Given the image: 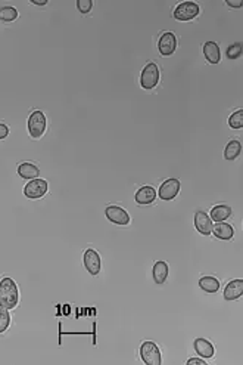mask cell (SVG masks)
I'll return each instance as SVG.
<instances>
[{"label":"cell","mask_w":243,"mask_h":365,"mask_svg":"<svg viewBox=\"0 0 243 365\" xmlns=\"http://www.w3.org/2000/svg\"><path fill=\"white\" fill-rule=\"evenodd\" d=\"M212 232L218 240H231L233 235H234V230L233 226L229 223H224V222H218L217 225L212 226Z\"/></svg>","instance_id":"e0dca14e"},{"label":"cell","mask_w":243,"mask_h":365,"mask_svg":"<svg viewBox=\"0 0 243 365\" xmlns=\"http://www.w3.org/2000/svg\"><path fill=\"white\" fill-rule=\"evenodd\" d=\"M226 3L229 5V6H231V8H242V2L240 0H237V2H233V0H226Z\"/></svg>","instance_id":"f1b7e54d"},{"label":"cell","mask_w":243,"mask_h":365,"mask_svg":"<svg viewBox=\"0 0 243 365\" xmlns=\"http://www.w3.org/2000/svg\"><path fill=\"white\" fill-rule=\"evenodd\" d=\"M187 365H206L202 358H192L187 361Z\"/></svg>","instance_id":"83f0119b"},{"label":"cell","mask_w":243,"mask_h":365,"mask_svg":"<svg viewBox=\"0 0 243 365\" xmlns=\"http://www.w3.org/2000/svg\"><path fill=\"white\" fill-rule=\"evenodd\" d=\"M229 124L231 129H242L243 127V109H237L230 116Z\"/></svg>","instance_id":"603a6c76"},{"label":"cell","mask_w":243,"mask_h":365,"mask_svg":"<svg viewBox=\"0 0 243 365\" xmlns=\"http://www.w3.org/2000/svg\"><path fill=\"white\" fill-rule=\"evenodd\" d=\"M18 175L21 176L22 179L33 180V179H37V177H39L40 170H39V167H37L36 164H33V163H22V164H19V167H18Z\"/></svg>","instance_id":"2e32d148"},{"label":"cell","mask_w":243,"mask_h":365,"mask_svg":"<svg viewBox=\"0 0 243 365\" xmlns=\"http://www.w3.org/2000/svg\"><path fill=\"white\" fill-rule=\"evenodd\" d=\"M140 356L146 365H161V352L153 341H145L140 346Z\"/></svg>","instance_id":"3957f363"},{"label":"cell","mask_w":243,"mask_h":365,"mask_svg":"<svg viewBox=\"0 0 243 365\" xmlns=\"http://www.w3.org/2000/svg\"><path fill=\"white\" fill-rule=\"evenodd\" d=\"M195 226L202 235H209L212 232V220L205 212H198L195 215Z\"/></svg>","instance_id":"8fae6325"},{"label":"cell","mask_w":243,"mask_h":365,"mask_svg":"<svg viewBox=\"0 0 243 365\" xmlns=\"http://www.w3.org/2000/svg\"><path fill=\"white\" fill-rule=\"evenodd\" d=\"M105 215L109 220L115 225H128L130 223V215L118 206H109L105 210Z\"/></svg>","instance_id":"ba28073f"},{"label":"cell","mask_w":243,"mask_h":365,"mask_svg":"<svg viewBox=\"0 0 243 365\" xmlns=\"http://www.w3.org/2000/svg\"><path fill=\"white\" fill-rule=\"evenodd\" d=\"M243 294V281L242 280H233L230 281L227 287L224 288V299L226 300H236Z\"/></svg>","instance_id":"9a60e30c"},{"label":"cell","mask_w":243,"mask_h":365,"mask_svg":"<svg viewBox=\"0 0 243 365\" xmlns=\"http://www.w3.org/2000/svg\"><path fill=\"white\" fill-rule=\"evenodd\" d=\"M201 12V8L195 2H183L174 9V18L178 21H190Z\"/></svg>","instance_id":"5b68a950"},{"label":"cell","mask_w":243,"mask_h":365,"mask_svg":"<svg viewBox=\"0 0 243 365\" xmlns=\"http://www.w3.org/2000/svg\"><path fill=\"white\" fill-rule=\"evenodd\" d=\"M158 49L164 56H170L176 52L177 49V37L174 33H164L158 43Z\"/></svg>","instance_id":"9c48e42d"},{"label":"cell","mask_w":243,"mask_h":365,"mask_svg":"<svg viewBox=\"0 0 243 365\" xmlns=\"http://www.w3.org/2000/svg\"><path fill=\"white\" fill-rule=\"evenodd\" d=\"M152 273H153V281H155L156 284H164L165 280L168 278V265H167L165 262H162V260L156 262V263L153 265Z\"/></svg>","instance_id":"ac0fdd59"},{"label":"cell","mask_w":243,"mask_h":365,"mask_svg":"<svg viewBox=\"0 0 243 365\" xmlns=\"http://www.w3.org/2000/svg\"><path fill=\"white\" fill-rule=\"evenodd\" d=\"M18 18V11L12 6H5L0 9V21L3 22H12Z\"/></svg>","instance_id":"7402d4cb"},{"label":"cell","mask_w":243,"mask_h":365,"mask_svg":"<svg viewBox=\"0 0 243 365\" xmlns=\"http://www.w3.org/2000/svg\"><path fill=\"white\" fill-rule=\"evenodd\" d=\"M240 55H242V44L240 43H234L227 49V58H230V59H236Z\"/></svg>","instance_id":"d4e9b609"},{"label":"cell","mask_w":243,"mask_h":365,"mask_svg":"<svg viewBox=\"0 0 243 365\" xmlns=\"http://www.w3.org/2000/svg\"><path fill=\"white\" fill-rule=\"evenodd\" d=\"M46 126H47V120H46V116L41 111L31 112V116L28 119V132H30V135L33 136L34 139H39L46 132Z\"/></svg>","instance_id":"7a4b0ae2"},{"label":"cell","mask_w":243,"mask_h":365,"mask_svg":"<svg viewBox=\"0 0 243 365\" xmlns=\"http://www.w3.org/2000/svg\"><path fill=\"white\" fill-rule=\"evenodd\" d=\"M18 300H19V293L14 280L3 278L0 281V308H5L8 311L14 309L18 305Z\"/></svg>","instance_id":"6da1fadb"},{"label":"cell","mask_w":243,"mask_h":365,"mask_svg":"<svg viewBox=\"0 0 243 365\" xmlns=\"http://www.w3.org/2000/svg\"><path fill=\"white\" fill-rule=\"evenodd\" d=\"M9 324H11V315H9V312H8V309H5V308H0V334L8 330Z\"/></svg>","instance_id":"cb8c5ba5"},{"label":"cell","mask_w":243,"mask_h":365,"mask_svg":"<svg viewBox=\"0 0 243 365\" xmlns=\"http://www.w3.org/2000/svg\"><path fill=\"white\" fill-rule=\"evenodd\" d=\"M203 55L209 64H218L221 61V52L218 44L214 41H206L203 44Z\"/></svg>","instance_id":"5bb4252c"},{"label":"cell","mask_w":243,"mask_h":365,"mask_svg":"<svg viewBox=\"0 0 243 365\" xmlns=\"http://www.w3.org/2000/svg\"><path fill=\"white\" fill-rule=\"evenodd\" d=\"M180 192V180L176 177H171L168 180H165L159 188V197L161 200L170 201L174 200Z\"/></svg>","instance_id":"52a82bcc"},{"label":"cell","mask_w":243,"mask_h":365,"mask_svg":"<svg viewBox=\"0 0 243 365\" xmlns=\"http://www.w3.org/2000/svg\"><path fill=\"white\" fill-rule=\"evenodd\" d=\"M156 198V191L153 187H142L140 190L136 192V203L146 206V204H152Z\"/></svg>","instance_id":"7c38bea8"},{"label":"cell","mask_w":243,"mask_h":365,"mask_svg":"<svg viewBox=\"0 0 243 365\" xmlns=\"http://www.w3.org/2000/svg\"><path fill=\"white\" fill-rule=\"evenodd\" d=\"M240 152H242V144L239 141L233 139V141H230L226 149H224V158L229 160V162H233L240 155Z\"/></svg>","instance_id":"d6986e66"},{"label":"cell","mask_w":243,"mask_h":365,"mask_svg":"<svg viewBox=\"0 0 243 365\" xmlns=\"http://www.w3.org/2000/svg\"><path fill=\"white\" fill-rule=\"evenodd\" d=\"M83 260H84L86 269L89 270L90 275H95L96 277L100 272V256H99V253L96 250H93V248L86 250Z\"/></svg>","instance_id":"30bf717a"},{"label":"cell","mask_w":243,"mask_h":365,"mask_svg":"<svg viewBox=\"0 0 243 365\" xmlns=\"http://www.w3.org/2000/svg\"><path fill=\"white\" fill-rule=\"evenodd\" d=\"M231 216V209L229 206H215L212 210H211V220L214 222H224Z\"/></svg>","instance_id":"ffe728a7"},{"label":"cell","mask_w":243,"mask_h":365,"mask_svg":"<svg viewBox=\"0 0 243 365\" xmlns=\"http://www.w3.org/2000/svg\"><path fill=\"white\" fill-rule=\"evenodd\" d=\"M77 8L81 14H89L93 8V2L92 0H77Z\"/></svg>","instance_id":"484cf974"},{"label":"cell","mask_w":243,"mask_h":365,"mask_svg":"<svg viewBox=\"0 0 243 365\" xmlns=\"http://www.w3.org/2000/svg\"><path fill=\"white\" fill-rule=\"evenodd\" d=\"M33 5H39V6H44L47 5V0H31Z\"/></svg>","instance_id":"f546056e"},{"label":"cell","mask_w":243,"mask_h":365,"mask_svg":"<svg viewBox=\"0 0 243 365\" xmlns=\"http://www.w3.org/2000/svg\"><path fill=\"white\" fill-rule=\"evenodd\" d=\"M8 135H9V127L0 123V139H5Z\"/></svg>","instance_id":"4316f807"},{"label":"cell","mask_w":243,"mask_h":365,"mask_svg":"<svg viewBox=\"0 0 243 365\" xmlns=\"http://www.w3.org/2000/svg\"><path fill=\"white\" fill-rule=\"evenodd\" d=\"M199 287L206 293H217L220 290V281L214 277H203L199 280Z\"/></svg>","instance_id":"44dd1931"},{"label":"cell","mask_w":243,"mask_h":365,"mask_svg":"<svg viewBox=\"0 0 243 365\" xmlns=\"http://www.w3.org/2000/svg\"><path fill=\"white\" fill-rule=\"evenodd\" d=\"M195 351L196 353L201 356V358H212L214 353H215V349L212 346L211 341H208L206 338H196L195 340Z\"/></svg>","instance_id":"4fadbf2b"},{"label":"cell","mask_w":243,"mask_h":365,"mask_svg":"<svg viewBox=\"0 0 243 365\" xmlns=\"http://www.w3.org/2000/svg\"><path fill=\"white\" fill-rule=\"evenodd\" d=\"M158 81H159V68H158L156 64L150 62V64H148L146 67L143 68V71H142L140 84H142L143 89L150 90V89H153V87L158 84Z\"/></svg>","instance_id":"277c9868"},{"label":"cell","mask_w":243,"mask_h":365,"mask_svg":"<svg viewBox=\"0 0 243 365\" xmlns=\"http://www.w3.org/2000/svg\"><path fill=\"white\" fill-rule=\"evenodd\" d=\"M47 192V182L44 179H33L31 182H28L24 188V194L25 197L31 198V200H37L41 198L44 194Z\"/></svg>","instance_id":"8992f818"}]
</instances>
